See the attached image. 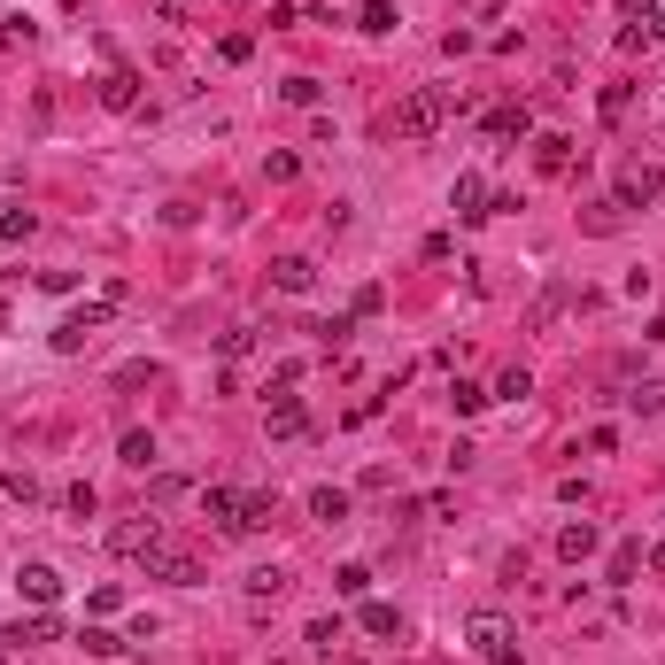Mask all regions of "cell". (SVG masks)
<instances>
[{"mask_svg":"<svg viewBox=\"0 0 665 665\" xmlns=\"http://www.w3.org/2000/svg\"><path fill=\"white\" fill-rule=\"evenodd\" d=\"M457 109H464L457 86H418V93H403V101H395V140H434Z\"/></svg>","mask_w":665,"mask_h":665,"instance_id":"1","label":"cell"},{"mask_svg":"<svg viewBox=\"0 0 665 665\" xmlns=\"http://www.w3.org/2000/svg\"><path fill=\"white\" fill-rule=\"evenodd\" d=\"M464 642H472L488 665H519V627H511L503 611H472V619H464Z\"/></svg>","mask_w":665,"mask_h":665,"instance_id":"2","label":"cell"},{"mask_svg":"<svg viewBox=\"0 0 665 665\" xmlns=\"http://www.w3.org/2000/svg\"><path fill=\"white\" fill-rule=\"evenodd\" d=\"M140 565H147V580H163V588H202V557L186 550V542H171V534H163Z\"/></svg>","mask_w":665,"mask_h":665,"instance_id":"3","label":"cell"},{"mask_svg":"<svg viewBox=\"0 0 665 665\" xmlns=\"http://www.w3.org/2000/svg\"><path fill=\"white\" fill-rule=\"evenodd\" d=\"M449 209H457V225H488L495 209H519V202H511V194H495L480 171H464L457 186H449Z\"/></svg>","mask_w":665,"mask_h":665,"instance_id":"4","label":"cell"},{"mask_svg":"<svg viewBox=\"0 0 665 665\" xmlns=\"http://www.w3.org/2000/svg\"><path fill=\"white\" fill-rule=\"evenodd\" d=\"M101 325H109V302H86V310H70V318L55 325V348H62V356H78V348H86Z\"/></svg>","mask_w":665,"mask_h":665,"instance_id":"5","label":"cell"},{"mask_svg":"<svg viewBox=\"0 0 665 665\" xmlns=\"http://www.w3.org/2000/svg\"><path fill=\"white\" fill-rule=\"evenodd\" d=\"M155 542H163V519H155V511H140V519H124V526L109 534V550H116V557H147Z\"/></svg>","mask_w":665,"mask_h":665,"instance_id":"6","label":"cell"},{"mask_svg":"<svg viewBox=\"0 0 665 665\" xmlns=\"http://www.w3.org/2000/svg\"><path fill=\"white\" fill-rule=\"evenodd\" d=\"M16 596H31L39 611H55L62 604V573L55 565H16Z\"/></svg>","mask_w":665,"mask_h":665,"instance_id":"7","label":"cell"},{"mask_svg":"<svg viewBox=\"0 0 665 665\" xmlns=\"http://www.w3.org/2000/svg\"><path fill=\"white\" fill-rule=\"evenodd\" d=\"M271 434H279V441H302V434H310V418H302V395H294V387H271Z\"/></svg>","mask_w":665,"mask_h":665,"instance_id":"8","label":"cell"},{"mask_svg":"<svg viewBox=\"0 0 665 665\" xmlns=\"http://www.w3.org/2000/svg\"><path fill=\"white\" fill-rule=\"evenodd\" d=\"M240 503H248V495H232V488H202V519H217V534H248Z\"/></svg>","mask_w":665,"mask_h":665,"instance_id":"9","label":"cell"},{"mask_svg":"<svg viewBox=\"0 0 665 665\" xmlns=\"http://www.w3.org/2000/svg\"><path fill=\"white\" fill-rule=\"evenodd\" d=\"M271 287H279V294H310V287H318V263H310V256H279V263H271Z\"/></svg>","mask_w":665,"mask_h":665,"instance_id":"10","label":"cell"},{"mask_svg":"<svg viewBox=\"0 0 665 665\" xmlns=\"http://www.w3.org/2000/svg\"><path fill=\"white\" fill-rule=\"evenodd\" d=\"M596 542H604V534H596V526H588V519L557 526V557H565V565H588V557H596Z\"/></svg>","mask_w":665,"mask_h":665,"instance_id":"11","label":"cell"},{"mask_svg":"<svg viewBox=\"0 0 665 665\" xmlns=\"http://www.w3.org/2000/svg\"><path fill=\"white\" fill-rule=\"evenodd\" d=\"M534 163H542V171H573V140H565V132H542V140H534Z\"/></svg>","mask_w":665,"mask_h":665,"instance_id":"12","label":"cell"},{"mask_svg":"<svg viewBox=\"0 0 665 665\" xmlns=\"http://www.w3.org/2000/svg\"><path fill=\"white\" fill-rule=\"evenodd\" d=\"M635 573H642V542H619L611 565H604V580H611V588H635Z\"/></svg>","mask_w":665,"mask_h":665,"instance_id":"13","label":"cell"},{"mask_svg":"<svg viewBox=\"0 0 665 665\" xmlns=\"http://www.w3.org/2000/svg\"><path fill=\"white\" fill-rule=\"evenodd\" d=\"M101 101H109V109H132V101H140V70H109V78H101Z\"/></svg>","mask_w":665,"mask_h":665,"instance_id":"14","label":"cell"},{"mask_svg":"<svg viewBox=\"0 0 665 665\" xmlns=\"http://www.w3.org/2000/svg\"><path fill=\"white\" fill-rule=\"evenodd\" d=\"M627 410H635V418H658L665 410V379H635V387H627Z\"/></svg>","mask_w":665,"mask_h":665,"instance_id":"15","label":"cell"},{"mask_svg":"<svg viewBox=\"0 0 665 665\" xmlns=\"http://www.w3.org/2000/svg\"><path fill=\"white\" fill-rule=\"evenodd\" d=\"M248 596H256V604H279V596H287V573H279V565H256V573H248Z\"/></svg>","mask_w":665,"mask_h":665,"instance_id":"16","label":"cell"},{"mask_svg":"<svg viewBox=\"0 0 665 665\" xmlns=\"http://www.w3.org/2000/svg\"><path fill=\"white\" fill-rule=\"evenodd\" d=\"M526 132H534V116H526V109H495L488 116V140H526Z\"/></svg>","mask_w":665,"mask_h":665,"instance_id":"17","label":"cell"},{"mask_svg":"<svg viewBox=\"0 0 665 665\" xmlns=\"http://www.w3.org/2000/svg\"><path fill=\"white\" fill-rule=\"evenodd\" d=\"M0 642H24V650H31V642H55V611H31L24 627H8Z\"/></svg>","mask_w":665,"mask_h":665,"instance_id":"18","label":"cell"},{"mask_svg":"<svg viewBox=\"0 0 665 665\" xmlns=\"http://www.w3.org/2000/svg\"><path fill=\"white\" fill-rule=\"evenodd\" d=\"M116 457L132 464V472H147V464H155V434H140V426H132V434L116 441Z\"/></svg>","mask_w":665,"mask_h":665,"instance_id":"19","label":"cell"},{"mask_svg":"<svg viewBox=\"0 0 665 665\" xmlns=\"http://www.w3.org/2000/svg\"><path fill=\"white\" fill-rule=\"evenodd\" d=\"M310 519L341 526V519H348V488H318V495H310Z\"/></svg>","mask_w":665,"mask_h":665,"instance_id":"20","label":"cell"},{"mask_svg":"<svg viewBox=\"0 0 665 665\" xmlns=\"http://www.w3.org/2000/svg\"><path fill=\"white\" fill-rule=\"evenodd\" d=\"M364 635H379V642L403 635V611H395V604H364Z\"/></svg>","mask_w":665,"mask_h":665,"instance_id":"21","label":"cell"},{"mask_svg":"<svg viewBox=\"0 0 665 665\" xmlns=\"http://www.w3.org/2000/svg\"><path fill=\"white\" fill-rule=\"evenodd\" d=\"M495 395H503V403H526V395H534V372H526V364H511V372L495 379Z\"/></svg>","mask_w":665,"mask_h":665,"instance_id":"22","label":"cell"},{"mask_svg":"<svg viewBox=\"0 0 665 665\" xmlns=\"http://www.w3.org/2000/svg\"><path fill=\"white\" fill-rule=\"evenodd\" d=\"M565 302H573V287H565V279H557V287L542 294V302H534V310H526V325H550L557 310H565Z\"/></svg>","mask_w":665,"mask_h":665,"instance_id":"23","label":"cell"},{"mask_svg":"<svg viewBox=\"0 0 665 665\" xmlns=\"http://www.w3.org/2000/svg\"><path fill=\"white\" fill-rule=\"evenodd\" d=\"M294 171H302V155H287V147H271V155H263V178H271V186H287Z\"/></svg>","mask_w":665,"mask_h":665,"instance_id":"24","label":"cell"},{"mask_svg":"<svg viewBox=\"0 0 665 665\" xmlns=\"http://www.w3.org/2000/svg\"><path fill=\"white\" fill-rule=\"evenodd\" d=\"M279 101H287V109H318V78H287Z\"/></svg>","mask_w":665,"mask_h":665,"instance_id":"25","label":"cell"},{"mask_svg":"<svg viewBox=\"0 0 665 665\" xmlns=\"http://www.w3.org/2000/svg\"><path fill=\"white\" fill-rule=\"evenodd\" d=\"M449 403H457V418H472V410H488V387H472V379H457V387H449Z\"/></svg>","mask_w":665,"mask_h":665,"instance_id":"26","label":"cell"},{"mask_svg":"<svg viewBox=\"0 0 665 665\" xmlns=\"http://www.w3.org/2000/svg\"><path fill=\"white\" fill-rule=\"evenodd\" d=\"M356 24H364V31H395V8H387V0H364V8H356Z\"/></svg>","mask_w":665,"mask_h":665,"instance_id":"27","label":"cell"},{"mask_svg":"<svg viewBox=\"0 0 665 665\" xmlns=\"http://www.w3.org/2000/svg\"><path fill=\"white\" fill-rule=\"evenodd\" d=\"M0 488L16 495V503H39V480H31V472H16V464H8V472H0Z\"/></svg>","mask_w":665,"mask_h":665,"instance_id":"28","label":"cell"},{"mask_svg":"<svg viewBox=\"0 0 665 665\" xmlns=\"http://www.w3.org/2000/svg\"><path fill=\"white\" fill-rule=\"evenodd\" d=\"M31 225H39L31 209H0V240H31Z\"/></svg>","mask_w":665,"mask_h":665,"instance_id":"29","label":"cell"},{"mask_svg":"<svg viewBox=\"0 0 665 665\" xmlns=\"http://www.w3.org/2000/svg\"><path fill=\"white\" fill-rule=\"evenodd\" d=\"M333 588H341V596H364V588H372V565H341V573H333Z\"/></svg>","mask_w":665,"mask_h":665,"instance_id":"30","label":"cell"},{"mask_svg":"<svg viewBox=\"0 0 665 665\" xmlns=\"http://www.w3.org/2000/svg\"><path fill=\"white\" fill-rule=\"evenodd\" d=\"M93 650V658H116V650H124V635H109V627H86V635H78Z\"/></svg>","mask_w":665,"mask_h":665,"instance_id":"31","label":"cell"},{"mask_svg":"<svg viewBox=\"0 0 665 665\" xmlns=\"http://www.w3.org/2000/svg\"><path fill=\"white\" fill-rule=\"evenodd\" d=\"M302 642H310V650H333V642H341V619H310V635H302Z\"/></svg>","mask_w":665,"mask_h":665,"instance_id":"32","label":"cell"},{"mask_svg":"<svg viewBox=\"0 0 665 665\" xmlns=\"http://www.w3.org/2000/svg\"><path fill=\"white\" fill-rule=\"evenodd\" d=\"M588 232H619V202H596V209H588Z\"/></svg>","mask_w":665,"mask_h":665,"instance_id":"33","label":"cell"},{"mask_svg":"<svg viewBox=\"0 0 665 665\" xmlns=\"http://www.w3.org/2000/svg\"><path fill=\"white\" fill-rule=\"evenodd\" d=\"M650 565H658V573H665V542H658V550H650Z\"/></svg>","mask_w":665,"mask_h":665,"instance_id":"34","label":"cell"}]
</instances>
